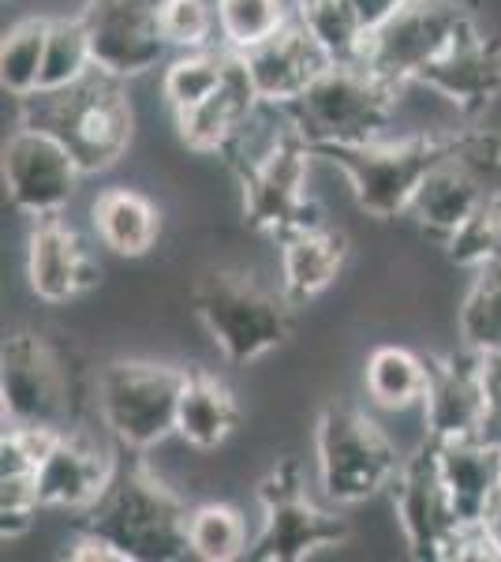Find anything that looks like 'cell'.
Wrapping results in <instances>:
<instances>
[{
	"label": "cell",
	"mask_w": 501,
	"mask_h": 562,
	"mask_svg": "<svg viewBox=\"0 0 501 562\" xmlns=\"http://www.w3.org/2000/svg\"><path fill=\"white\" fill-rule=\"evenodd\" d=\"M426 375H431V364L419 360L415 352H408L400 346H382L367 357L363 386H367V397L378 409L400 413V409H408V405L423 402Z\"/></svg>",
	"instance_id": "27"
},
{
	"label": "cell",
	"mask_w": 501,
	"mask_h": 562,
	"mask_svg": "<svg viewBox=\"0 0 501 562\" xmlns=\"http://www.w3.org/2000/svg\"><path fill=\"white\" fill-rule=\"evenodd\" d=\"M83 26L94 68L116 79L158 68L169 49L161 34V0H87Z\"/></svg>",
	"instance_id": "14"
},
{
	"label": "cell",
	"mask_w": 501,
	"mask_h": 562,
	"mask_svg": "<svg viewBox=\"0 0 501 562\" xmlns=\"http://www.w3.org/2000/svg\"><path fill=\"white\" fill-rule=\"evenodd\" d=\"M83 166L53 132L23 124L4 147V188L15 211L38 217L60 214L79 188Z\"/></svg>",
	"instance_id": "13"
},
{
	"label": "cell",
	"mask_w": 501,
	"mask_h": 562,
	"mask_svg": "<svg viewBox=\"0 0 501 562\" xmlns=\"http://www.w3.org/2000/svg\"><path fill=\"white\" fill-rule=\"evenodd\" d=\"M240 60H243V71H248L254 94H259V102H270V105L296 102V98L315 83L318 71H326L333 65L322 45L307 34V26L299 23L296 15L281 26L277 34H270L266 42L243 49Z\"/></svg>",
	"instance_id": "17"
},
{
	"label": "cell",
	"mask_w": 501,
	"mask_h": 562,
	"mask_svg": "<svg viewBox=\"0 0 501 562\" xmlns=\"http://www.w3.org/2000/svg\"><path fill=\"white\" fill-rule=\"evenodd\" d=\"M400 90L386 79H378L360 60L333 65L318 71L315 83L288 102V121L299 132V139L311 150L341 147V143H371L386 128L389 113L397 105Z\"/></svg>",
	"instance_id": "4"
},
{
	"label": "cell",
	"mask_w": 501,
	"mask_h": 562,
	"mask_svg": "<svg viewBox=\"0 0 501 562\" xmlns=\"http://www.w3.org/2000/svg\"><path fill=\"white\" fill-rule=\"evenodd\" d=\"M423 394V428L431 442H457V439H482V420H487V379H482V357L471 349L453 352V357L426 360Z\"/></svg>",
	"instance_id": "16"
},
{
	"label": "cell",
	"mask_w": 501,
	"mask_h": 562,
	"mask_svg": "<svg viewBox=\"0 0 501 562\" xmlns=\"http://www.w3.org/2000/svg\"><path fill=\"white\" fill-rule=\"evenodd\" d=\"M90 71H94V53H90L83 15H76V20H49V42H45L38 90H68L79 79H87Z\"/></svg>",
	"instance_id": "32"
},
{
	"label": "cell",
	"mask_w": 501,
	"mask_h": 562,
	"mask_svg": "<svg viewBox=\"0 0 501 562\" xmlns=\"http://www.w3.org/2000/svg\"><path fill=\"white\" fill-rule=\"evenodd\" d=\"M161 34L172 49L214 45L217 8L214 0H161Z\"/></svg>",
	"instance_id": "35"
},
{
	"label": "cell",
	"mask_w": 501,
	"mask_h": 562,
	"mask_svg": "<svg viewBox=\"0 0 501 562\" xmlns=\"http://www.w3.org/2000/svg\"><path fill=\"white\" fill-rule=\"evenodd\" d=\"M236 397L232 390L214 375L203 371H187L184 394H180L177 409V435L195 450H214L236 428Z\"/></svg>",
	"instance_id": "25"
},
{
	"label": "cell",
	"mask_w": 501,
	"mask_h": 562,
	"mask_svg": "<svg viewBox=\"0 0 501 562\" xmlns=\"http://www.w3.org/2000/svg\"><path fill=\"white\" fill-rule=\"evenodd\" d=\"M254 105H259V94H254L248 71H243L240 53H236L225 87L217 94H209L206 102H198L195 109H187V113H177L180 139L187 143V150L221 154L232 135L240 132V124L251 116Z\"/></svg>",
	"instance_id": "23"
},
{
	"label": "cell",
	"mask_w": 501,
	"mask_h": 562,
	"mask_svg": "<svg viewBox=\"0 0 501 562\" xmlns=\"http://www.w3.org/2000/svg\"><path fill=\"white\" fill-rule=\"evenodd\" d=\"M471 26V15L453 0H405L386 23L367 31L360 65L405 90Z\"/></svg>",
	"instance_id": "8"
},
{
	"label": "cell",
	"mask_w": 501,
	"mask_h": 562,
	"mask_svg": "<svg viewBox=\"0 0 501 562\" xmlns=\"http://www.w3.org/2000/svg\"><path fill=\"white\" fill-rule=\"evenodd\" d=\"M113 458L83 431H60L38 465V492L45 510H90L113 480Z\"/></svg>",
	"instance_id": "19"
},
{
	"label": "cell",
	"mask_w": 501,
	"mask_h": 562,
	"mask_svg": "<svg viewBox=\"0 0 501 562\" xmlns=\"http://www.w3.org/2000/svg\"><path fill=\"white\" fill-rule=\"evenodd\" d=\"M262 532L248 548L254 562H299L322 548H337L349 537V525L307 498L296 461H285L259 484Z\"/></svg>",
	"instance_id": "10"
},
{
	"label": "cell",
	"mask_w": 501,
	"mask_h": 562,
	"mask_svg": "<svg viewBox=\"0 0 501 562\" xmlns=\"http://www.w3.org/2000/svg\"><path fill=\"white\" fill-rule=\"evenodd\" d=\"M482 379H487V420H482V439L501 447V352L482 357Z\"/></svg>",
	"instance_id": "37"
},
{
	"label": "cell",
	"mask_w": 501,
	"mask_h": 562,
	"mask_svg": "<svg viewBox=\"0 0 501 562\" xmlns=\"http://www.w3.org/2000/svg\"><path fill=\"white\" fill-rule=\"evenodd\" d=\"M311 158L315 150L296 132L262 166H254L248 177H240L243 211H248V222L254 229L281 240L288 233L322 225L315 203L307 199V166H311Z\"/></svg>",
	"instance_id": "15"
},
{
	"label": "cell",
	"mask_w": 501,
	"mask_h": 562,
	"mask_svg": "<svg viewBox=\"0 0 501 562\" xmlns=\"http://www.w3.org/2000/svg\"><path fill=\"white\" fill-rule=\"evenodd\" d=\"M217 8V34L221 45L232 53H243L251 45L266 42L277 34L293 15H288L285 0H214Z\"/></svg>",
	"instance_id": "33"
},
{
	"label": "cell",
	"mask_w": 501,
	"mask_h": 562,
	"mask_svg": "<svg viewBox=\"0 0 501 562\" xmlns=\"http://www.w3.org/2000/svg\"><path fill=\"white\" fill-rule=\"evenodd\" d=\"M94 229L98 240L109 251L127 259H139L153 248L161 233L158 206L147 195H139L135 188H105L94 199Z\"/></svg>",
	"instance_id": "24"
},
{
	"label": "cell",
	"mask_w": 501,
	"mask_h": 562,
	"mask_svg": "<svg viewBox=\"0 0 501 562\" xmlns=\"http://www.w3.org/2000/svg\"><path fill=\"white\" fill-rule=\"evenodd\" d=\"M68 555L76 559V562H94V559H102V562H127V559H124V551L116 548L113 540H105L102 532H94V529H87L83 537L71 543Z\"/></svg>",
	"instance_id": "38"
},
{
	"label": "cell",
	"mask_w": 501,
	"mask_h": 562,
	"mask_svg": "<svg viewBox=\"0 0 501 562\" xmlns=\"http://www.w3.org/2000/svg\"><path fill=\"white\" fill-rule=\"evenodd\" d=\"M419 87L442 94L464 116L482 113L501 94V45L479 31L476 23L419 76Z\"/></svg>",
	"instance_id": "18"
},
{
	"label": "cell",
	"mask_w": 501,
	"mask_h": 562,
	"mask_svg": "<svg viewBox=\"0 0 501 562\" xmlns=\"http://www.w3.org/2000/svg\"><path fill=\"white\" fill-rule=\"evenodd\" d=\"M42 510L38 492V469H23V473H0V518H4V540L20 537L34 514Z\"/></svg>",
	"instance_id": "36"
},
{
	"label": "cell",
	"mask_w": 501,
	"mask_h": 562,
	"mask_svg": "<svg viewBox=\"0 0 501 562\" xmlns=\"http://www.w3.org/2000/svg\"><path fill=\"white\" fill-rule=\"evenodd\" d=\"M45 42H49V20L15 23L0 45V83L12 98H31L42 87Z\"/></svg>",
	"instance_id": "30"
},
{
	"label": "cell",
	"mask_w": 501,
	"mask_h": 562,
	"mask_svg": "<svg viewBox=\"0 0 501 562\" xmlns=\"http://www.w3.org/2000/svg\"><path fill=\"white\" fill-rule=\"evenodd\" d=\"M498 498H501V484H498Z\"/></svg>",
	"instance_id": "41"
},
{
	"label": "cell",
	"mask_w": 501,
	"mask_h": 562,
	"mask_svg": "<svg viewBox=\"0 0 501 562\" xmlns=\"http://www.w3.org/2000/svg\"><path fill=\"white\" fill-rule=\"evenodd\" d=\"M0 397L4 420L23 428L68 431L71 383L57 349L38 334H12L4 341V371H0Z\"/></svg>",
	"instance_id": "12"
},
{
	"label": "cell",
	"mask_w": 501,
	"mask_h": 562,
	"mask_svg": "<svg viewBox=\"0 0 501 562\" xmlns=\"http://www.w3.org/2000/svg\"><path fill=\"white\" fill-rule=\"evenodd\" d=\"M479 525H482V532H487L490 548H494V559H501V498H498L494 506H490L487 518H482Z\"/></svg>",
	"instance_id": "40"
},
{
	"label": "cell",
	"mask_w": 501,
	"mask_h": 562,
	"mask_svg": "<svg viewBox=\"0 0 501 562\" xmlns=\"http://www.w3.org/2000/svg\"><path fill=\"white\" fill-rule=\"evenodd\" d=\"M494 192H501V143L487 132H471L426 173L408 214L419 229L449 240Z\"/></svg>",
	"instance_id": "9"
},
{
	"label": "cell",
	"mask_w": 501,
	"mask_h": 562,
	"mask_svg": "<svg viewBox=\"0 0 501 562\" xmlns=\"http://www.w3.org/2000/svg\"><path fill=\"white\" fill-rule=\"evenodd\" d=\"M23 124L57 135L76 154L83 173H102L132 143V105L124 94V79L102 68H94L68 90H38L23 98Z\"/></svg>",
	"instance_id": "2"
},
{
	"label": "cell",
	"mask_w": 501,
	"mask_h": 562,
	"mask_svg": "<svg viewBox=\"0 0 501 562\" xmlns=\"http://www.w3.org/2000/svg\"><path fill=\"white\" fill-rule=\"evenodd\" d=\"M349 259V237L326 225H311L281 237V289L293 304L330 289Z\"/></svg>",
	"instance_id": "22"
},
{
	"label": "cell",
	"mask_w": 501,
	"mask_h": 562,
	"mask_svg": "<svg viewBox=\"0 0 501 562\" xmlns=\"http://www.w3.org/2000/svg\"><path fill=\"white\" fill-rule=\"evenodd\" d=\"M187 503L147 465L116 469L105 495L87 510V529L102 532L127 562H172L191 555Z\"/></svg>",
	"instance_id": "1"
},
{
	"label": "cell",
	"mask_w": 501,
	"mask_h": 562,
	"mask_svg": "<svg viewBox=\"0 0 501 562\" xmlns=\"http://www.w3.org/2000/svg\"><path fill=\"white\" fill-rule=\"evenodd\" d=\"M449 248V259L457 267H487V262H498L501 259V192H494L487 203L479 206L468 222L445 240Z\"/></svg>",
	"instance_id": "34"
},
{
	"label": "cell",
	"mask_w": 501,
	"mask_h": 562,
	"mask_svg": "<svg viewBox=\"0 0 501 562\" xmlns=\"http://www.w3.org/2000/svg\"><path fill=\"white\" fill-rule=\"evenodd\" d=\"M236 53L229 45H198V49H180L169 60L166 76H161V98L169 102L172 113H187L198 102L225 87L232 71Z\"/></svg>",
	"instance_id": "26"
},
{
	"label": "cell",
	"mask_w": 501,
	"mask_h": 562,
	"mask_svg": "<svg viewBox=\"0 0 501 562\" xmlns=\"http://www.w3.org/2000/svg\"><path fill=\"white\" fill-rule=\"evenodd\" d=\"M434 454H439L445 492H449L453 506H457L460 521L471 529L498 503L501 447L487 439H457V442H434Z\"/></svg>",
	"instance_id": "21"
},
{
	"label": "cell",
	"mask_w": 501,
	"mask_h": 562,
	"mask_svg": "<svg viewBox=\"0 0 501 562\" xmlns=\"http://www.w3.org/2000/svg\"><path fill=\"white\" fill-rule=\"evenodd\" d=\"M318 484L330 503H363L394 484L400 473L397 447L389 435L352 405H330L315 428Z\"/></svg>",
	"instance_id": "6"
},
{
	"label": "cell",
	"mask_w": 501,
	"mask_h": 562,
	"mask_svg": "<svg viewBox=\"0 0 501 562\" xmlns=\"http://www.w3.org/2000/svg\"><path fill=\"white\" fill-rule=\"evenodd\" d=\"M296 20L307 26V34L322 45L326 57L337 65L360 60L367 26L355 15L352 0H296Z\"/></svg>",
	"instance_id": "29"
},
{
	"label": "cell",
	"mask_w": 501,
	"mask_h": 562,
	"mask_svg": "<svg viewBox=\"0 0 501 562\" xmlns=\"http://www.w3.org/2000/svg\"><path fill=\"white\" fill-rule=\"evenodd\" d=\"M460 147V135H408V139H371L318 147L315 158H326L349 180L355 203L371 217H397L412 206L419 184L442 158Z\"/></svg>",
	"instance_id": "3"
},
{
	"label": "cell",
	"mask_w": 501,
	"mask_h": 562,
	"mask_svg": "<svg viewBox=\"0 0 501 562\" xmlns=\"http://www.w3.org/2000/svg\"><path fill=\"white\" fill-rule=\"evenodd\" d=\"M187 371L153 360H113L98 375V413L127 450H150L177 431Z\"/></svg>",
	"instance_id": "7"
},
{
	"label": "cell",
	"mask_w": 501,
	"mask_h": 562,
	"mask_svg": "<svg viewBox=\"0 0 501 562\" xmlns=\"http://www.w3.org/2000/svg\"><path fill=\"white\" fill-rule=\"evenodd\" d=\"M195 312L229 364H251L293 330V301L240 270H217L195 289Z\"/></svg>",
	"instance_id": "5"
},
{
	"label": "cell",
	"mask_w": 501,
	"mask_h": 562,
	"mask_svg": "<svg viewBox=\"0 0 501 562\" xmlns=\"http://www.w3.org/2000/svg\"><path fill=\"white\" fill-rule=\"evenodd\" d=\"M460 341L479 357L501 352V259L476 270V281L460 301Z\"/></svg>",
	"instance_id": "28"
},
{
	"label": "cell",
	"mask_w": 501,
	"mask_h": 562,
	"mask_svg": "<svg viewBox=\"0 0 501 562\" xmlns=\"http://www.w3.org/2000/svg\"><path fill=\"white\" fill-rule=\"evenodd\" d=\"M26 278H31L34 296L45 304H64L71 296L87 293L98 285L102 270L90 259L83 240L76 237L71 225L60 222V214L38 217L26 248Z\"/></svg>",
	"instance_id": "20"
},
{
	"label": "cell",
	"mask_w": 501,
	"mask_h": 562,
	"mask_svg": "<svg viewBox=\"0 0 501 562\" xmlns=\"http://www.w3.org/2000/svg\"><path fill=\"white\" fill-rule=\"evenodd\" d=\"M394 510L415 559H460L468 525L460 521L439 469L434 442L426 439L412 458L400 461L394 476Z\"/></svg>",
	"instance_id": "11"
},
{
	"label": "cell",
	"mask_w": 501,
	"mask_h": 562,
	"mask_svg": "<svg viewBox=\"0 0 501 562\" xmlns=\"http://www.w3.org/2000/svg\"><path fill=\"white\" fill-rule=\"evenodd\" d=\"M400 4H405V0H352L355 15H360V20H363V26H367V31H375V26L386 23L389 15H394Z\"/></svg>",
	"instance_id": "39"
},
{
	"label": "cell",
	"mask_w": 501,
	"mask_h": 562,
	"mask_svg": "<svg viewBox=\"0 0 501 562\" xmlns=\"http://www.w3.org/2000/svg\"><path fill=\"white\" fill-rule=\"evenodd\" d=\"M187 548L203 562H232L248 555V525H243L240 510H232L225 503L191 506Z\"/></svg>",
	"instance_id": "31"
}]
</instances>
